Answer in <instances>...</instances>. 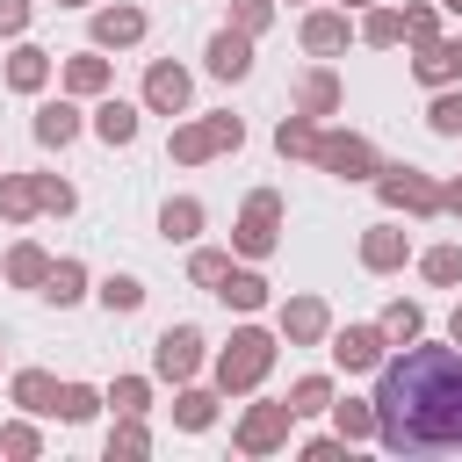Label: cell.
<instances>
[{"instance_id":"2","label":"cell","mask_w":462,"mask_h":462,"mask_svg":"<svg viewBox=\"0 0 462 462\" xmlns=\"http://www.w3.org/2000/svg\"><path fill=\"white\" fill-rule=\"evenodd\" d=\"M274 354H282V332H267V325H238V332L209 354V383H217L224 397H253V390L267 383Z\"/></svg>"},{"instance_id":"32","label":"cell","mask_w":462,"mask_h":462,"mask_svg":"<svg viewBox=\"0 0 462 462\" xmlns=\"http://www.w3.org/2000/svg\"><path fill=\"white\" fill-rule=\"evenodd\" d=\"M152 383H159V375H116L101 397H108L116 419H144V411H152Z\"/></svg>"},{"instance_id":"12","label":"cell","mask_w":462,"mask_h":462,"mask_svg":"<svg viewBox=\"0 0 462 462\" xmlns=\"http://www.w3.org/2000/svg\"><path fill=\"white\" fill-rule=\"evenodd\" d=\"M58 87H65V94H79V101H101V94H116V65H108V51H101V43L72 51V58L58 65Z\"/></svg>"},{"instance_id":"20","label":"cell","mask_w":462,"mask_h":462,"mask_svg":"<svg viewBox=\"0 0 462 462\" xmlns=\"http://www.w3.org/2000/svg\"><path fill=\"white\" fill-rule=\"evenodd\" d=\"M51 72H58V58H51L43 43H29V36H14V51H7V87H14V94H43Z\"/></svg>"},{"instance_id":"29","label":"cell","mask_w":462,"mask_h":462,"mask_svg":"<svg viewBox=\"0 0 462 462\" xmlns=\"http://www.w3.org/2000/svg\"><path fill=\"white\" fill-rule=\"evenodd\" d=\"M361 43H368V51H397V43H404V7H383V0L361 7Z\"/></svg>"},{"instance_id":"14","label":"cell","mask_w":462,"mask_h":462,"mask_svg":"<svg viewBox=\"0 0 462 462\" xmlns=\"http://www.w3.org/2000/svg\"><path fill=\"white\" fill-rule=\"evenodd\" d=\"M137 123H144V101H123V94H101V101H94V116H87V130H94L108 152L137 144Z\"/></svg>"},{"instance_id":"16","label":"cell","mask_w":462,"mask_h":462,"mask_svg":"<svg viewBox=\"0 0 462 462\" xmlns=\"http://www.w3.org/2000/svg\"><path fill=\"white\" fill-rule=\"evenodd\" d=\"M404 260H411V231H404V224L383 217V224L361 231V267H368V274H397Z\"/></svg>"},{"instance_id":"24","label":"cell","mask_w":462,"mask_h":462,"mask_svg":"<svg viewBox=\"0 0 462 462\" xmlns=\"http://www.w3.org/2000/svg\"><path fill=\"white\" fill-rule=\"evenodd\" d=\"M217 404H224L217 383H209V390H202V383H180V397H173V426H180V433H209V426H217Z\"/></svg>"},{"instance_id":"40","label":"cell","mask_w":462,"mask_h":462,"mask_svg":"<svg viewBox=\"0 0 462 462\" xmlns=\"http://www.w3.org/2000/svg\"><path fill=\"white\" fill-rule=\"evenodd\" d=\"M419 274H426L433 289H455V282H462V245H426V253H419Z\"/></svg>"},{"instance_id":"33","label":"cell","mask_w":462,"mask_h":462,"mask_svg":"<svg viewBox=\"0 0 462 462\" xmlns=\"http://www.w3.org/2000/svg\"><path fill=\"white\" fill-rule=\"evenodd\" d=\"M332 397H339L332 375H296V383H289V411H296V419H325Z\"/></svg>"},{"instance_id":"26","label":"cell","mask_w":462,"mask_h":462,"mask_svg":"<svg viewBox=\"0 0 462 462\" xmlns=\"http://www.w3.org/2000/svg\"><path fill=\"white\" fill-rule=\"evenodd\" d=\"M332 433L346 440V448H361V440H375V397H332Z\"/></svg>"},{"instance_id":"30","label":"cell","mask_w":462,"mask_h":462,"mask_svg":"<svg viewBox=\"0 0 462 462\" xmlns=\"http://www.w3.org/2000/svg\"><path fill=\"white\" fill-rule=\"evenodd\" d=\"M43 303H58V310H72L79 296H87V267L79 260H51V274H43V289H36Z\"/></svg>"},{"instance_id":"21","label":"cell","mask_w":462,"mask_h":462,"mask_svg":"<svg viewBox=\"0 0 462 462\" xmlns=\"http://www.w3.org/2000/svg\"><path fill=\"white\" fill-rule=\"evenodd\" d=\"M339 101H346V87H339V72H332V58H318V65H310V72L296 79V108L325 123V116H339Z\"/></svg>"},{"instance_id":"7","label":"cell","mask_w":462,"mask_h":462,"mask_svg":"<svg viewBox=\"0 0 462 462\" xmlns=\"http://www.w3.org/2000/svg\"><path fill=\"white\" fill-rule=\"evenodd\" d=\"M318 173H332V180H375L383 173V152L361 130H325L318 137Z\"/></svg>"},{"instance_id":"23","label":"cell","mask_w":462,"mask_h":462,"mask_svg":"<svg viewBox=\"0 0 462 462\" xmlns=\"http://www.w3.org/2000/svg\"><path fill=\"white\" fill-rule=\"evenodd\" d=\"M7 397H14L29 419H58V375H51V368H22V375L7 383Z\"/></svg>"},{"instance_id":"8","label":"cell","mask_w":462,"mask_h":462,"mask_svg":"<svg viewBox=\"0 0 462 462\" xmlns=\"http://www.w3.org/2000/svg\"><path fill=\"white\" fill-rule=\"evenodd\" d=\"M202 361H209V339H202L195 325H166V332L152 339V375H159V383H195Z\"/></svg>"},{"instance_id":"5","label":"cell","mask_w":462,"mask_h":462,"mask_svg":"<svg viewBox=\"0 0 462 462\" xmlns=\"http://www.w3.org/2000/svg\"><path fill=\"white\" fill-rule=\"evenodd\" d=\"M274 245H282V195L274 188H253L245 209H238V224H231V253L238 260H267Z\"/></svg>"},{"instance_id":"39","label":"cell","mask_w":462,"mask_h":462,"mask_svg":"<svg viewBox=\"0 0 462 462\" xmlns=\"http://www.w3.org/2000/svg\"><path fill=\"white\" fill-rule=\"evenodd\" d=\"M0 455H14V462H36V455H43V433H36V419H29V411L0 426Z\"/></svg>"},{"instance_id":"19","label":"cell","mask_w":462,"mask_h":462,"mask_svg":"<svg viewBox=\"0 0 462 462\" xmlns=\"http://www.w3.org/2000/svg\"><path fill=\"white\" fill-rule=\"evenodd\" d=\"M36 144H51V152H65L79 130H87V116H79V94H58V101H36Z\"/></svg>"},{"instance_id":"18","label":"cell","mask_w":462,"mask_h":462,"mask_svg":"<svg viewBox=\"0 0 462 462\" xmlns=\"http://www.w3.org/2000/svg\"><path fill=\"white\" fill-rule=\"evenodd\" d=\"M144 7H130V0H108V7H94V43L101 51H130V43H144Z\"/></svg>"},{"instance_id":"27","label":"cell","mask_w":462,"mask_h":462,"mask_svg":"<svg viewBox=\"0 0 462 462\" xmlns=\"http://www.w3.org/2000/svg\"><path fill=\"white\" fill-rule=\"evenodd\" d=\"M202 224H209V209H202L195 195H166V209H159V231H166L173 245H195V238H202Z\"/></svg>"},{"instance_id":"38","label":"cell","mask_w":462,"mask_h":462,"mask_svg":"<svg viewBox=\"0 0 462 462\" xmlns=\"http://www.w3.org/2000/svg\"><path fill=\"white\" fill-rule=\"evenodd\" d=\"M404 43H411V51L440 43V0H411V7H404Z\"/></svg>"},{"instance_id":"6","label":"cell","mask_w":462,"mask_h":462,"mask_svg":"<svg viewBox=\"0 0 462 462\" xmlns=\"http://www.w3.org/2000/svg\"><path fill=\"white\" fill-rule=\"evenodd\" d=\"M289 433H296L289 397H260V404H245V411H238L231 448H238V455H274V448H289Z\"/></svg>"},{"instance_id":"4","label":"cell","mask_w":462,"mask_h":462,"mask_svg":"<svg viewBox=\"0 0 462 462\" xmlns=\"http://www.w3.org/2000/svg\"><path fill=\"white\" fill-rule=\"evenodd\" d=\"M368 188H375L383 209H397V217H440V180L419 173V166H404V159H397V166L383 159V173H375Z\"/></svg>"},{"instance_id":"48","label":"cell","mask_w":462,"mask_h":462,"mask_svg":"<svg viewBox=\"0 0 462 462\" xmlns=\"http://www.w3.org/2000/svg\"><path fill=\"white\" fill-rule=\"evenodd\" d=\"M51 7H94V0H51Z\"/></svg>"},{"instance_id":"44","label":"cell","mask_w":462,"mask_h":462,"mask_svg":"<svg viewBox=\"0 0 462 462\" xmlns=\"http://www.w3.org/2000/svg\"><path fill=\"white\" fill-rule=\"evenodd\" d=\"M29 14H36V0H0V36H7V43L29 36Z\"/></svg>"},{"instance_id":"43","label":"cell","mask_w":462,"mask_h":462,"mask_svg":"<svg viewBox=\"0 0 462 462\" xmlns=\"http://www.w3.org/2000/svg\"><path fill=\"white\" fill-rule=\"evenodd\" d=\"M274 7H282V0H231V29L267 36V29H274Z\"/></svg>"},{"instance_id":"3","label":"cell","mask_w":462,"mask_h":462,"mask_svg":"<svg viewBox=\"0 0 462 462\" xmlns=\"http://www.w3.org/2000/svg\"><path fill=\"white\" fill-rule=\"evenodd\" d=\"M238 144H245V123H238L231 108H217V116H188V123H173L166 159H173V166H209V159H224V152H238Z\"/></svg>"},{"instance_id":"42","label":"cell","mask_w":462,"mask_h":462,"mask_svg":"<svg viewBox=\"0 0 462 462\" xmlns=\"http://www.w3.org/2000/svg\"><path fill=\"white\" fill-rule=\"evenodd\" d=\"M36 195H43V217H72L79 209V188L65 173H36Z\"/></svg>"},{"instance_id":"25","label":"cell","mask_w":462,"mask_h":462,"mask_svg":"<svg viewBox=\"0 0 462 462\" xmlns=\"http://www.w3.org/2000/svg\"><path fill=\"white\" fill-rule=\"evenodd\" d=\"M318 137H325V130H318V116H303V108H289V116L274 123V152H282V159H310V166H318Z\"/></svg>"},{"instance_id":"9","label":"cell","mask_w":462,"mask_h":462,"mask_svg":"<svg viewBox=\"0 0 462 462\" xmlns=\"http://www.w3.org/2000/svg\"><path fill=\"white\" fill-rule=\"evenodd\" d=\"M325 346H332V368H346V375H375L390 361V332L383 325H339Z\"/></svg>"},{"instance_id":"28","label":"cell","mask_w":462,"mask_h":462,"mask_svg":"<svg viewBox=\"0 0 462 462\" xmlns=\"http://www.w3.org/2000/svg\"><path fill=\"white\" fill-rule=\"evenodd\" d=\"M29 217H43L36 173H0V224H29Z\"/></svg>"},{"instance_id":"46","label":"cell","mask_w":462,"mask_h":462,"mask_svg":"<svg viewBox=\"0 0 462 462\" xmlns=\"http://www.w3.org/2000/svg\"><path fill=\"white\" fill-rule=\"evenodd\" d=\"M440 217H462V173H455V180H440Z\"/></svg>"},{"instance_id":"34","label":"cell","mask_w":462,"mask_h":462,"mask_svg":"<svg viewBox=\"0 0 462 462\" xmlns=\"http://www.w3.org/2000/svg\"><path fill=\"white\" fill-rule=\"evenodd\" d=\"M375 325H383V332H390V346H411V339H419V332H426V310H419V303H404V296H397V303H383V318H375Z\"/></svg>"},{"instance_id":"36","label":"cell","mask_w":462,"mask_h":462,"mask_svg":"<svg viewBox=\"0 0 462 462\" xmlns=\"http://www.w3.org/2000/svg\"><path fill=\"white\" fill-rule=\"evenodd\" d=\"M144 455H152L144 419H116V426H108V462H144Z\"/></svg>"},{"instance_id":"41","label":"cell","mask_w":462,"mask_h":462,"mask_svg":"<svg viewBox=\"0 0 462 462\" xmlns=\"http://www.w3.org/2000/svg\"><path fill=\"white\" fill-rule=\"evenodd\" d=\"M224 274H231V253H224V245H195V253H188V282H195V289H217Z\"/></svg>"},{"instance_id":"11","label":"cell","mask_w":462,"mask_h":462,"mask_svg":"<svg viewBox=\"0 0 462 462\" xmlns=\"http://www.w3.org/2000/svg\"><path fill=\"white\" fill-rule=\"evenodd\" d=\"M274 332H282V346H325V339H332L325 296H289V303L274 310Z\"/></svg>"},{"instance_id":"35","label":"cell","mask_w":462,"mask_h":462,"mask_svg":"<svg viewBox=\"0 0 462 462\" xmlns=\"http://www.w3.org/2000/svg\"><path fill=\"white\" fill-rule=\"evenodd\" d=\"M101 404H108V397H101L94 383H58V419H65V426H87Z\"/></svg>"},{"instance_id":"37","label":"cell","mask_w":462,"mask_h":462,"mask_svg":"<svg viewBox=\"0 0 462 462\" xmlns=\"http://www.w3.org/2000/svg\"><path fill=\"white\" fill-rule=\"evenodd\" d=\"M426 130H433V137H462V87H433V101H426Z\"/></svg>"},{"instance_id":"47","label":"cell","mask_w":462,"mask_h":462,"mask_svg":"<svg viewBox=\"0 0 462 462\" xmlns=\"http://www.w3.org/2000/svg\"><path fill=\"white\" fill-rule=\"evenodd\" d=\"M448 339H455V346H462V303H455V318H448Z\"/></svg>"},{"instance_id":"13","label":"cell","mask_w":462,"mask_h":462,"mask_svg":"<svg viewBox=\"0 0 462 462\" xmlns=\"http://www.w3.org/2000/svg\"><path fill=\"white\" fill-rule=\"evenodd\" d=\"M354 36H361V29L346 22V7H310V14H303V29H296V43H303L310 58H339Z\"/></svg>"},{"instance_id":"10","label":"cell","mask_w":462,"mask_h":462,"mask_svg":"<svg viewBox=\"0 0 462 462\" xmlns=\"http://www.w3.org/2000/svg\"><path fill=\"white\" fill-rule=\"evenodd\" d=\"M188 101H195V79H188V65H173V58H152V65H144V116H188Z\"/></svg>"},{"instance_id":"22","label":"cell","mask_w":462,"mask_h":462,"mask_svg":"<svg viewBox=\"0 0 462 462\" xmlns=\"http://www.w3.org/2000/svg\"><path fill=\"white\" fill-rule=\"evenodd\" d=\"M43 274H51V253H43L36 238H14V245L0 253V282H7V289H43Z\"/></svg>"},{"instance_id":"17","label":"cell","mask_w":462,"mask_h":462,"mask_svg":"<svg viewBox=\"0 0 462 462\" xmlns=\"http://www.w3.org/2000/svg\"><path fill=\"white\" fill-rule=\"evenodd\" d=\"M209 296H217L224 310H238V318H253V310H267V296H274V282H267V274H260L253 260H245V267L231 260V274H224V282H217Z\"/></svg>"},{"instance_id":"31","label":"cell","mask_w":462,"mask_h":462,"mask_svg":"<svg viewBox=\"0 0 462 462\" xmlns=\"http://www.w3.org/2000/svg\"><path fill=\"white\" fill-rule=\"evenodd\" d=\"M94 296H101V310H108V318H130V310H144V296H152V289H144L137 274H101V282H94Z\"/></svg>"},{"instance_id":"15","label":"cell","mask_w":462,"mask_h":462,"mask_svg":"<svg viewBox=\"0 0 462 462\" xmlns=\"http://www.w3.org/2000/svg\"><path fill=\"white\" fill-rule=\"evenodd\" d=\"M253 43H260V36H245V29H231V22H224V29L202 43L209 79H245V72H253Z\"/></svg>"},{"instance_id":"1","label":"cell","mask_w":462,"mask_h":462,"mask_svg":"<svg viewBox=\"0 0 462 462\" xmlns=\"http://www.w3.org/2000/svg\"><path fill=\"white\" fill-rule=\"evenodd\" d=\"M375 448L383 455H462V346H390L375 368Z\"/></svg>"},{"instance_id":"45","label":"cell","mask_w":462,"mask_h":462,"mask_svg":"<svg viewBox=\"0 0 462 462\" xmlns=\"http://www.w3.org/2000/svg\"><path fill=\"white\" fill-rule=\"evenodd\" d=\"M303 455H310V462H339V455H346V440H339V433H310V440H303Z\"/></svg>"},{"instance_id":"50","label":"cell","mask_w":462,"mask_h":462,"mask_svg":"<svg viewBox=\"0 0 462 462\" xmlns=\"http://www.w3.org/2000/svg\"><path fill=\"white\" fill-rule=\"evenodd\" d=\"M440 7H448V14H462V0H440Z\"/></svg>"},{"instance_id":"49","label":"cell","mask_w":462,"mask_h":462,"mask_svg":"<svg viewBox=\"0 0 462 462\" xmlns=\"http://www.w3.org/2000/svg\"><path fill=\"white\" fill-rule=\"evenodd\" d=\"M339 7H375V0H339Z\"/></svg>"}]
</instances>
